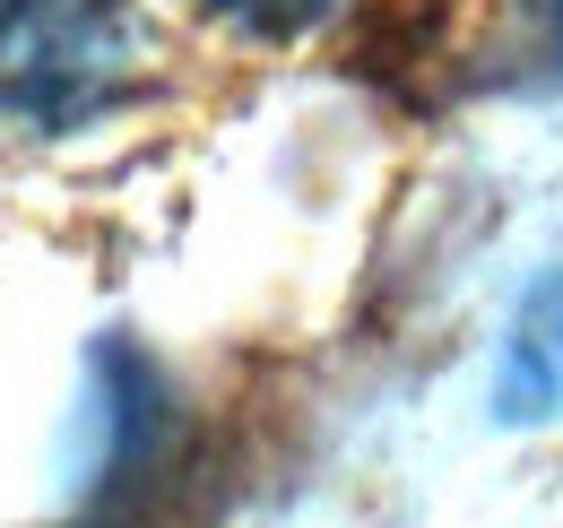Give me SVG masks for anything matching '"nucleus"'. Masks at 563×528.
Listing matches in <instances>:
<instances>
[{
	"mask_svg": "<svg viewBox=\"0 0 563 528\" xmlns=\"http://www.w3.org/2000/svg\"><path fill=\"white\" fill-rule=\"evenodd\" d=\"M555 407H563V268L520 295L511 338H503V382H494L503 425H547Z\"/></svg>",
	"mask_w": 563,
	"mask_h": 528,
	"instance_id": "1",
	"label": "nucleus"
},
{
	"mask_svg": "<svg viewBox=\"0 0 563 528\" xmlns=\"http://www.w3.org/2000/svg\"><path fill=\"white\" fill-rule=\"evenodd\" d=\"M209 18L225 26H252V35H303V26H321L339 0H200Z\"/></svg>",
	"mask_w": 563,
	"mask_h": 528,
	"instance_id": "2",
	"label": "nucleus"
},
{
	"mask_svg": "<svg viewBox=\"0 0 563 528\" xmlns=\"http://www.w3.org/2000/svg\"><path fill=\"white\" fill-rule=\"evenodd\" d=\"M555 62H563V18H555Z\"/></svg>",
	"mask_w": 563,
	"mask_h": 528,
	"instance_id": "3",
	"label": "nucleus"
},
{
	"mask_svg": "<svg viewBox=\"0 0 563 528\" xmlns=\"http://www.w3.org/2000/svg\"><path fill=\"white\" fill-rule=\"evenodd\" d=\"M0 9H18V0H0Z\"/></svg>",
	"mask_w": 563,
	"mask_h": 528,
	"instance_id": "4",
	"label": "nucleus"
}]
</instances>
